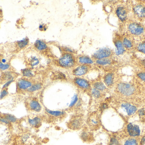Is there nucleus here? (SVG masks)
<instances>
[{
	"label": "nucleus",
	"mask_w": 145,
	"mask_h": 145,
	"mask_svg": "<svg viewBox=\"0 0 145 145\" xmlns=\"http://www.w3.org/2000/svg\"><path fill=\"white\" fill-rule=\"evenodd\" d=\"M59 66L63 68H70L75 65L76 61L73 55L71 53H65L59 59Z\"/></svg>",
	"instance_id": "obj_1"
},
{
	"label": "nucleus",
	"mask_w": 145,
	"mask_h": 145,
	"mask_svg": "<svg viewBox=\"0 0 145 145\" xmlns=\"http://www.w3.org/2000/svg\"><path fill=\"white\" fill-rule=\"evenodd\" d=\"M118 92L125 96L132 95L135 91V88L133 86L129 83H121L118 85Z\"/></svg>",
	"instance_id": "obj_2"
},
{
	"label": "nucleus",
	"mask_w": 145,
	"mask_h": 145,
	"mask_svg": "<svg viewBox=\"0 0 145 145\" xmlns=\"http://www.w3.org/2000/svg\"><path fill=\"white\" fill-rule=\"evenodd\" d=\"M112 54L111 50L108 48H103L100 49L94 53L93 57L95 58L98 59L106 58L111 56Z\"/></svg>",
	"instance_id": "obj_3"
},
{
	"label": "nucleus",
	"mask_w": 145,
	"mask_h": 145,
	"mask_svg": "<svg viewBox=\"0 0 145 145\" xmlns=\"http://www.w3.org/2000/svg\"><path fill=\"white\" fill-rule=\"evenodd\" d=\"M83 124V120L81 117H74L69 121L68 126L72 130H78L81 128Z\"/></svg>",
	"instance_id": "obj_4"
},
{
	"label": "nucleus",
	"mask_w": 145,
	"mask_h": 145,
	"mask_svg": "<svg viewBox=\"0 0 145 145\" xmlns=\"http://www.w3.org/2000/svg\"><path fill=\"white\" fill-rule=\"evenodd\" d=\"M127 131L129 135L133 138L138 137L140 135V130L139 127L138 125L132 123L128 124Z\"/></svg>",
	"instance_id": "obj_5"
},
{
	"label": "nucleus",
	"mask_w": 145,
	"mask_h": 145,
	"mask_svg": "<svg viewBox=\"0 0 145 145\" xmlns=\"http://www.w3.org/2000/svg\"><path fill=\"white\" fill-rule=\"evenodd\" d=\"M74 83L77 86L85 90H88L90 89V84L87 80L81 78V77H76L74 80Z\"/></svg>",
	"instance_id": "obj_6"
},
{
	"label": "nucleus",
	"mask_w": 145,
	"mask_h": 145,
	"mask_svg": "<svg viewBox=\"0 0 145 145\" xmlns=\"http://www.w3.org/2000/svg\"><path fill=\"white\" fill-rule=\"evenodd\" d=\"M89 70V67L86 65L79 66L73 70L72 74L77 77H80L86 75Z\"/></svg>",
	"instance_id": "obj_7"
},
{
	"label": "nucleus",
	"mask_w": 145,
	"mask_h": 145,
	"mask_svg": "<svg viewBox=\"0 0 145 145\" xmlns=\"http://www.w3.org/2000/svg\"><path fill=\"white\" fill-rule=\"evenodd\" d=\"M87 123L89 127L95 128L99 127L100 124V118L98 114L93 113L88 117Z\"/></svg>",
	"instance_id": "obj_8"
},
{
	"label": "nucleus",
	"mask_w": 145,
	"mask_h": 145,
	"mask_svg": "<svg viewBox=\"0 0 145 145\" xmlns=\"http://www.w3.org/2000/svg\"><path fill=\"white\" fill-rule=\"evenodd\" d=\"M129 30L131 33L135 35H140L144 31V28L136 23L130 24L129 26Z\"/></svg>",
	"instance_id": "obj_9"
},
{
	"label": "nucleus",
	"mask_w": 145,
	"mask_h": 145,
	"mask_svg": "<svg viewBox=\"0 0 145 145\" xmlns=\"http://www.w3.org/2000/svg\"><path fill=\"white\" fill-rule=\"evenodd\" d=\"M28 106L29 110L34 112H40L42 109L40 104L35 99L31 100L29 103Z\"/></svg>",
	"instance_id": "obj_10"
},
{
	"label": "nucleus",
	"mask_w": 145,
	"mask_h": 145,
	"mask_svg": "<svg viewBox=\"0 0 145 145\" xmlns=\"http://www.w3.org/2000/svg\"><path fill=\"white\" fill-rule=\"evenodd\" d=\"M122 109L126 111L128 115H134L137 112L136 106L129 103H123L121 105Z\"/></svg>",
	"instance_id": "obj_11"
},
{
	"label": "nucleus",
	"mask_w": 145,
	"mask_h": 145,
	"mask_svg": "<svg viewBox=\"0 0 145 145\" xmlns=\"http://www.w3.org/2000/svg\"><path fill=\"white\" fill-rule=\"evenodd\" d=\"M18 87L21 90L28 89L32 86L31 82L25 79H21L19 80L17 83Z\"/></svg>",
	"instance_id": "obj_12"
},
{
	"label": "nucleus",
	"mask_w": 145,
	"mask_h": 145,
	"mask_svg": "<svg viewBox=\"0 0 145 145\" xmlns=\"http://www.w3.org/2000/svg\"><path fill=\"white\" fill-rule=\"evenodd\" d=\"M42 119L39 117L36 116L28 119V123L33 127L37 128L41 125Z\"/></svg>",
	"instance_id": "obj_13"
},
{
	"label": "nucleus",
	"mask_w": 145,
	"mask_h": 145,
	"mask_svg": "<svg viewBox=\"0 0 145 145\" xmlns=\"http://www.w3.org/2000/svg\"><path fill=\"white\" fill-rule=\"evenodd\" d=\"M116 13L119 19L121 21H124L127 18V11L123 7H118L116 11Z\"/></svg>",
	"instance_id": "obj_14"
},
{
	"label": "nucleus",
	"mask_w": 145,
	"mask_h": 145,
	"mask_svg": "<svg viewBox=\"0 0 145 145\" xmlns=\"http://www.w3.org/2000/svg\"><path fill=\"white\" fill-rule=\"evenodd\" d=\"M135 14L140 18L145 17V7L142 5H138L134 8Z\"/></svg>",
	"instance_id": "obj_15"
},
{
	"label": "nucleus",
	"mask_w": 145,
	"mask_h": 145,
	"mask_svg": "<svg viewBox=\"0 0 145 145\" xmlns=\"http://www.w3.org/2000/svg\"><path fill=\"white\" fill-rule=\"evenodd\" d=\"M114 75L112 73H108L104 77V81L105 85L107 87L112 86L114 83Z\"/></svg>",
	"instance_id": "obj_16"
},
{
	"label": "nucleus",
	"mask_w": 145,
	"mask_h": 145,
	"mask_svg": "<svg viewBox=\"0 0 145 145\" xmlns=\"http://www.w3.org/2000/svg\"><path fill=\"white\" fill-rule=\"evenodd\" d=\"M115 46L116 47V54L118 55L123 54L125 50L122 42L120 41H116L115 42Z\"/></svg>",
	"instance_id": "obj_17"
},
{
	"label": "nucleus",
	"mask_w": 145,
	"mask_h": 145,
	"mask_svg": "<svg viewBox=\"0 0 145 145\" xmlns=\"http://www.w3.org/2000/svg\"><path fill=\"white\" fill-rule=\"evenodd\" d=\"M46 110L48 115L54 117H61L64 115L65 114V112L62 111L51 110L47 109H46Z\"/></svg>",
	"instance_id": "obj_18"
},
{
	"label": "nucleus",
	"mask_w": 145,
	"mask_h": 145,
	"mask_svg": "<svg viewBox=\"0 0 145 145\" xmlns=\"http://www.w3.org/2000/svg\"><path fill=\"white\" fill-rule=\"evenodd\" d=\"M78 62L82 65L92 64L93 63V60L88 56H81L78 58Z\"/></svg>",
	"instance_id": "obj_19"
},
{
	"label": "nucleus",
	"mask_w": 145,
	"mask_h": 145,
	"mask_svg": "<svg viewBox=\"0 0 145 145\" xmlns=\"http://www.w3.org/2000/svg\"><path fill=\"white\" fill-rule=\"evenodd\" d=\"M35 47L37 49L39 50H43L46 49L47 46L46 44L43 41L41 40H38L36 41L35 43Z\"/></svg>",
	"instance_id": "obj_20"
},
{
	"label": "nucleus",
	"mask_w": 145,
	"mask_h": 145,
	"mask_svg": "<svg viewBox=\"0 0 145 145\" xmlns=\"http://www.w3.org/2000/svg\"><path fill=\"white\" fill-rule=\"evenodd\" d=\"M94 88L99 90L101 92L105 91L106 89V85L102 82H96L93 84Z\"/></svg>",
	"instance_id": "obj_21"
},
{
	"label": "nucleus",
	"mask_w": 145,
	"mask_h": 145,
	"mask_svg": "<svg viewBox=\"0 0 145 145\" xmlns=\"http://www.w3.org/2000/svg\"><path fill=\"white\" fill-rule=\"evenodd\" d=\"M91 138H92V136H91L90 133L87 132V131H84L81 133V138L82 140L83 141H85V142L89 141V140H91Z\"/></svg>",
	"instance_id": "obj_22"
},
{
	"label": "nucleus",
	"mask_w": 145,
	"mask_h": 145,
	"mask_svg": "<svg viewBox=\"0 0 145 145\" xmlns=\"http://www.w3.org/2000/svg\"><path fill=\"white\" fill-rule=\"evenodd\" d=\"M96 63L97 64L99 65H107L110 64L111 63V61L110 60L106 58L97 60H96Z\"/></svg>",
	"instance_id": "obj_23"
},
{
	"label": "nucleus",
	"mask_w": 145,
	"mask_h": 145,
	"mask_svg": "<svg viewBox=\"0 0 145 145\" xmlns=\"http://www.w3.org/2000/svg\"><path fill=\"white\" fill-rule=\"evenodd\" d=\"M42 88V85L40 83H37L32 85L30 88L28 89V91L31 93L36 92L41 89Z\"/></svg>",
	"instance_id": "obj_24"
},
{
	"label": "nucleus",
	"mask_w": 145,
	"mask_h": 145,
	"mask_svg": "<svg viewBox=\"0 0 145 145\" xmlns=\"http://www.w3.org/2000/svg\"><path fill=\"white\" fill-rule=\"evenodd\" d=\"M3 116L10 123H14L17 121V119L13 115L9 114H4L3 115Z\"/></svg>",
	"instance_id": "obj_25"
},
{
	"label": "nucleus",
	"mask_w": 145,
	"mask_h": 145,
	"mask_svg": "<svg viewBox=\"0 0 145 145\" xmlns=\"http://www.w3.org/2000/svg\"><path fill=\"white\" fill-rule=\"evenodd\" d=\"M91 94L93 97L95 99H99L101 98V91L94 88L92 89L91 90Z\"/></svg>",
	"instance_id": "obj_26"
},
{
	"label": "nucleus",
	"mask_w": 145,
	"mask_h": 145,
	"mask_svg": "<svg viewBox=\"0 0 145 145\" xmlns=\"http://www.w3.org/2000/svg\"><path fill=\"white\" fill-rule=\"evenodd\" d=\"M22 74L24 76L27 77H31L34 76V74L31 70L29 69H24L22 71Z\"/></svg>",
	"instance_id": "obj_27"
},
{
	"label": "nucleus",
	"mask_w": 145,
	"mask_h": 145,
	"mask_svg": "<svg viewBox=\"0 0 145 145\" xmlns=\"http://www.w3.org/2000/svg\"><path fill=\"white\" fill-rule=\"evenodd\" d=\"M29 43V39L27 38H24L18 42V45L20 48L22 49L27 46Z\"/></svg>",
	"instance_id": "obj_28"
},
{
	"label": "nucleus",
	"mask_w": 145,
	"mask_h": 145,
	"mask_svg": "<svg viewBox=\"0 0 145 145\" xmlns=\"http://www.w3.org/2000/svg\"><path fill=\"white\" fill-rule=\"evenodd\" d=\"M124 145H138V144L137 140L133 138H131L125 141Z\"/></svg>",
	"instance_id": "obj_29"
},
{
	"label": "nucleus",
	"mask_w": 145,
	"mask_h": 145,
	"mask_svg": "<svg viewBox=\"0 0 145 145\" xmlns=\"http://www.w3.org/2000/svg\"><path fill=\"white\" fill-rule=\"evenodd\" d=\"M78 96L77 94H75L72 98V99H71V101L70 104L69 106V107L70 108H72V107H73L78 103Z\"/></svg>",
	"instance_id": "obj_30"
},
{
	"label": "nucleus",
	"mask_w": 145,
	"mask_h": 145,
	"mask_svg": "<svg viewBox=\"0 0 145 145\" xmlns=\"http://www.w3.org/2000/svg\"><path fill=\"white\" fill-rule=\"evenodd\" d=\"M123 47L128 49L130 48L133 46L132 42L130 40H128L126 38H124L123 40Z\"/></svg>",
	"instance_id": "obj_31"
},
{
	"label": "nucleus",
	"mask_w": 145,
	"mask_h": 145,
	"mask_svg": "<svg viewBox=\"0 0 145 145\" xmlns=\"http://www.w3.org/2000/svg\"><path fill=\"white\" fill-rule=\"evenodd\" d=\"M109 145H121L118 140L116 137H112L110 139Z\"/></svg>",
	"instance_id": "obj_32"
},
{
	"label": "nucleus",
	"mask_w": 145,
	"mask_h": 145,
	"mask_svg": "<svg viewBox=\"0 0 145 145\" xmlns=\"http://www.w3.org/2000/svg\"><path fill=\"white\" fill-rule=\"evenodd\" d=\"M39 60L36 57H34L31 58L30 60V64L32 67L36 66L39 64Z\"/></svg>",
	"instance_id": "obj_33"
},
{
	"label": "nucleus",
	"mask_w": 145,
	"mask_h": 145,
	"mask_svg": "<svg viewBox=\"0 0 145 145\" xmlns=\"http://www.w3.org/2000/svg\"><path fill=\"white\" fill-rule=\"evenodd\" d=\"M139 116L142 119H145V108H142L138 111Z\"/></svg>",
	"instance_id": "obj_34"
},
{
	"label": "nucleus",
	"mask_w": 145,
	"mask_h": 145,
	"mask_svg": "<svg viewBox=\"0 0 145 145\" xmlns=\"http://www.w3.org/2000/svg\"><path fill=\"white\" fill-rule=\"evenodd\" d=\"M3 78H4L5 80H7L8 81L12 80V79H14V77L12 76V74H10L9 72H6L4 74V76H3Z\"/></svg>",
	"instance_id": "obj_35"
},
{
	"label": "nucleus",
	"mask_w": 145,
	"mask_h": 145,
	"mask_svg": "<svg viewBox=\"0 0 145 145\" xmlns=\"http://www.w3.org/2000/svg\"><path fill=\"white\" fill-rule=\"evenodd\" d=\"M0 123H4L7 125H9L11 123L5 118L3 115H0Z\"/></svg>",
	"instance_id": "obj_36"
},
{
	"label": "nucleus",
	"mask_w": 145,
	"mask_h": 145,
	"mask_svg": "<svg viewBox=\"0 0 145 145\" xmlns=\"http://www.w3.org/2000/svg\"><path fill=\"white\" fill-rule=\"evenodd\" d=\"M10 67V66L8 64H3L2 62H0V70H8Z\"/></svg>",
	"instance_id": "obj_37"
},
{
	"label": "nucleus",
	"mask_w": 145,
	"mask_h": 145,
	"mask_svg": "<svg viewBox=\"0 0 145 145\" xmlns=\"http://www.w3.org/2000/svg\"><path fill=\"white\" fill-rule=\"evenodd\" d=\"M138 49L140 52L145 54V42L139 44L138 46Z\"/></svg>",
	"instance_id": "obj_38"
},
{
	"label": "nucleus",
	"mask_w": 145,
	"mask_h": 145,
	"mask_svg": "<svg viewBox=\"0 0 145 145\" xmlns=\"http://www.w3.org/2000/svg\"><path fill=\"white\" fill-rule=\"evenodd\" d=\"M8 94V92L7 90L6 89H3L0 94V99L2 100Z\"/></svg>",
	"instance_id": "obj_39"
},
{
	"label": "nucleus",
	"mask_w": 145,
	"mask_h": 145,
	"mask_svg": "<svg viewBox=\"0 0 145 145\" xmlns=\"http://www.w3.org/2000/svg\"><path fill=\"white\" fill-rule=\"evenodd\" d=\"M29 138V135L28 134L24 135L21 138V141L23 144L26 143Z\"/></svg>",
	"instance_id": "obj_40"
},
{
	"label": "nucleus",
	"mask_w": 145,
	"mask_h": 145,
	"mask_svg": "<svg viewBox=\"0 0 145 145\" xmlns=\"http://www.w3.org/2000/svg\"><path fill=\"white\" fill-rule=\"evenodd\" d=\"M14 81V79H12V80H9V81H7V82H6L5 84L3 85V89H6L10 85V84H11V83H12V82Z\"/></svg>",
	"instance_id": "obj_41"
},
{
	"label": "nucleus",
	"mask_w": 145,
	"mask_h": 145,
	"mask_svg": "<svg viewBox=\"0 0 145 145\" xmlns=\"http://www.w3.org/2000/svg\"><path fill=\"white\" fill-rule=\"evenodd\" d=\"M138 76L141 80L145 82V73L140 72L138 74Z\"/></svg>",
	"instance_id": "obj_42"
},
{
	"label": "nucleus",
	"mask_w": 145,
	"mask_h": 145,
	"mask_svg": "<svg viewBox=\"0 0 145 145\" xmlns=\"http://www.w3.org/2000/svg\"><path fill=\"white\" fill-rule=\"evenodd\" d=\"M140 145H145V135L141 139Z\"/></svg>",
	"instance_id": "obj_43"
},
{
	"label": "nucleus",
	"mask_w": 145,
	"mask_h": 145,
	"mask_svg": "<svg viewBox=\"0 0 145 145\" xmlns=\"http://www.w3.org/2000/svg\"><path fill=\"white\" fill-rule=\"evenodd\" d=\"M108 107V105L106 104H103L101 105V109L102 110H105V109H107Z\"/></svg>",
	"instance_id": "obj_44"
},
{
	"label": "nucleus",
	"mask_w": 145,
	"mask_h": 145,
	"mask_svg": "<svg viewBox=\"0 0 145 145\" xmlns=\"http://www.w3.org/2000/svg\"><path fill=\"white\" fill-rule=\"evenodd\" d=\"M39 29H40V30H46V26H43V25H40L39 26Z\"/></svg>",
	"instance_id": "obj_45"
},
{
	"label": "nucleus",
	"mask_w": 145,
	"mask_h": 145,
	"mask_svg": "<svg viewBox=\"0 0 145 145\" xmlns=\"http://www.w3.org/2000/svg\"><path fill=\"white\" fill-rule=\"evenodd\" d=\"M142 64H143V65H144V66L145 67V59L143 60V61H142Z\"/></svg>",
	"instance_id": "obj_46"
},
{
	"label": "nucleus",
	"mask_w": 145,
	"mask_h": 145,
	"mask_svg": "<svg viewBox=\"0 0 145 145\" xmlns=\"http://www.w3.org/2000/svg\"><path fill=\"white\" fill-rule=\"evenodd\" d=\"M2 63H6V60L5 59H2Z\"/></svg>",
	"instance_id": "obj_47"
}]
</instances>
